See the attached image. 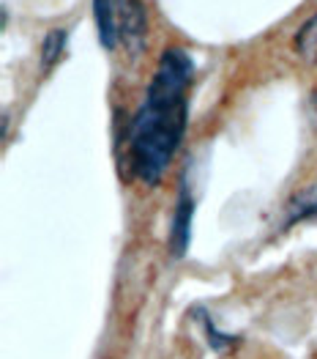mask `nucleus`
Wrapping results in <instances>:
<instances>
[{"label": "nucleus", "instance_id": "f257e3e1", "mask_svg": "<svg viewBox=\"0 0 317 359\" xmlns=\"http://www.w3.org/2000/svg\"><path fill=\"white\" fill-rule=\"evenodd\" d=\"M195 58L183 47H167L148 83L140 110L126 132V156L137 179L156 187L181 149L189 123V88Z\"/></svg>", "mask_w": 317, "mask_h": 359}, {"label": "nucleus", "instance_id": "f03ea898", "mask_svg": "<svg viewBox=\"0 0 317 359\" xmlns=\"http://www.w3.org/2000/svg\"><path fill=\"white\" fill-rule=\"evenodd\" d=\"M118 36L129 55H140L148 44V6L145 0H118Z\"/></svg>", "mask_w": 317, "mask_h": 359}, {"label": "nucleus", "instance_id": "7ed1b4c3", "mask_svg": "<svg viewBox=\"0 0 317 359\" xmlns=\"http://www.w3.org/2000/svg\"><path fill=\"white\" fill-rule=\"evenodd\" d=\"M192 222H195V195L192 187L183 181L178 201H175L173 222H170V252L173 258H183L192 247Z\"/></svg>", "mask_w": 317, "mask_h": 359}, {"label": "nucleus", "instance_id": "20e7f679", "mask_svg": "<svg viewBox=\"0 0 317 359\" xmlns=\"http://www.w3.org/2000/svg\"><path fill=\"white\" fill-rule=\"evenodd\" d=\"M93 22L96 33L104 50H115L120 36H118V0H93Z\"/></svg>", "mask_w": 317, "mask_h": 359}, {"label": "nucleus", "instance_id": "39448f33", "mask_svg": "<svg viewBox=\"0 0 317 359\" xmlns=\"http://www.w3.org/2000/svg\"><path fill=\"white\" fill-rule=\"evenodd\" d=\"M317 217V184L304 187L301 192H295L288 203V217H285V228H293L298 222L315 219Z\"/></svg>", "mask_w": 317, "mask_h": 359}, {"label": "nucleus", "instance_id": "423d86ee", "mask_svg": "<svg viewBox=\"0 0 317 359\" xmlns=\"http://www.w3.org/2000/svg\"><path fill=\"white\" fill-rule=\"evenodd\" d=\"M66 50H69V30L66 28L47 30V36H44V41H41V53H38V58H41V72H44V74L52 72L60 60H63Z\"/></svg>", "mask_w": 317, "mask_h": 359}, {"label": "nucleus", "instance_id": "0eeeda50", "mask_svg": "<svg viewBox=\"0 0 317 359\" xmlns=\"http://www.w3.org/2000/svg\"><path fill=\"white\" fill-rule=\"evenodd\" d=\"M293 50L304 63L317 66V11L298 28L295 39H293Z\"/></svg>", "mask_w": 317, "mask_h": 359}, {"label": "nucleus", "instance_id": "6e6552de", "mask_svg": "<svg viewBox=\"0 0 317 359\" xmlns=\"http://www.w3.org/2000/svg\"><path fill=\"white\" fill-rule=\"evenodd\" d=\"M197 318L202 321V327H205V340H208V346L213 348V351H225V348H230L232 343H235V334H227V332L216 330V324L211 321V313H197Z\"/></svg>", "mask_w": 317, "mask_h": 359}]
</instances>
